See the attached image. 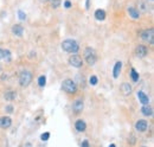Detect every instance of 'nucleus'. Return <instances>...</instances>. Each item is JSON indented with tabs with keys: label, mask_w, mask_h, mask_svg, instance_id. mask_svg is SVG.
Returning <instances> with one entry per match:
<instances>
[{
	"label": "nucleus",
	"mask_w": 154,
	"mask_h": 147,
	"mask_svg": "<svg viewBox=\"0 0 154 147\" xmlns=\"http://www.w3.org/2000/svg\"><path fill=\"white\" fill-rule=\"evenodd\" d=\"M120 90H121V94L125 96H128L132 93V87L129 85V83H122L121 87H120Z\"/></svg>",
	"instance_id": "9"
},
{
	"label": "nucleus",
	"mask_w": 154,
	"mask_h": 147,
	"mask_svg": "<svg viewBox=\"0 0 154 147\" xmlns=\"http://www.w3.org/2000/svg\"><path fill=\"white\" fill-rule=\"evenodd\" d=\"M95 18H96L97 20H105L106 19V12H105V10H101V8L96 10L95 11Z\"/></svg>",
	"instance_id": "15"
},
{
	"label": "nucleus",
	"mask_w": 154,
	"mask_h": 147,
	"mask_svg": "<svg viewBox=\"0 0 154 147\" xmlns=\"http://www.w3.org/2000/svg\"><path fill=\"white\" fill-rule=\"evenodd\" d=\"M59 5H61V0H51V6L54 8L59 7Z\"/></svg>",
	"instance_id": "23"
},
{
	"label": "nucleus",
	"mask_w": 154,
	"mask_h": 147,
	"mask_svg": "<svg viewBox=\"0 0 154 147\" xmlns=\"http://www.w3.org/2000/svg\"><path fill=\"white\" fill-rule=\"evenodd\" d=\"M5 110H6L7 113H12V112H13V107H12V106H7Z\"/></svg>",
	"instance_id": "28"
},
{
	"label": "nucleus",
	"mask_w": 154,
	"mask_h": 147,
	"mask_svg": "<svg viewBox=\"0 0 154 147\" xmlns=\"http://www.w3.org/2000/svg\"><path fill=\"white\" fill-rule=\"evenodd\" d=\"M75 128H76L78 132H84L85 128H87V125H85L84 121L78 120V121H76V123H75Z\"/></svg>",
	"instance_id": "16"
},
{
	"label": "nucleus",
	"mask_w": 154,
	"mask_h": 147,
	"mask_svg": "<svg viewBox=\"0 0 154 147\" xmlns=\"http://www.w3.org/2000/svg\"><path fill=\"white\" fill-rule=\"evenodd\" d=\"M4 58V50L0 48V60H3Z\"/></svg>",
	"instance_id": "30"
},
{
	"label": "nucleus",
	"mask_w": 154,
	"mask_h": 147,
	"mask_svg": "<svg viewBox=\"0 0 154 147\" xmlns=\"http://www.w3.org/2000/svg\"><path fill=\"white\" fill-rule=\"evenodd\" d=\"M135 128H136V131L138 132H146L147 131V128H148V123L146 120H139L138 122L135 123Z\"/></svg>",
	"instance_id": "8"
},
{
	"label": "nucleus",
	"mask_w": 154,
	"mask_h": 147,
	"mask_svg": "<svg viewBox=\"0 0 154 147\" xmlns=\"http://www.w3.org/2000/svg\"><path fill=\"white\" fill-rule=\"evenodd\" d=\"M141 113H142L145 116H151V115L153 114V110H152V108L147 104V106H144V107L141 108Z\"/></svg>",
	"instance_id": "18"
},
{
	"label": "nucleus",
	"mask_w": 154,
	"mask_h": 147,
	"mask_svg": "<svg viewBox=\"0 0 154 147\" xmlns=\"http://www.w3.org/2000/svg\"><path fill=\"white\" fill-rule=\"evenodd\" d=\"M138 97L140 100V102L144 104V106H147L149 103V97L144 93V91H138Z\"/></svg>",
	"instance_id": "13"
},
{
	"label": "nucleus",
	"mask_w": 154,
	"mask_h": 147,
	"mask_svg": "<svg viewBox=\"0 0 154 147\" xmlns=\"http://www.w3.org/2000/svg\"><path fill=\"white\" fill-rule=\"evenodd\" d=\"M69 64L72 65L74 68H81L83 62H82V58L78 56V55H72V56L69 57Z\"/></svg>",
	"instance_id": "6"
},
{
	"label": "nucleus",
	"mask_w": 154,
	"mask_h": 147,
	"mask_svg": "<svg viewBox=\"0 0 154 147\" xmlns=\"http://www.w3.org/2000/svg\"><path fill=\"white\" fill-rule=\"evenodd\" d=\"M121 68H122V62H116L114 65V70H113V76L114 78H117L120 76V72H121Z\"/></svg>",
	"instance_id": "11"
},
{
	"label": "nucleus",
	"mask_w": 154,
	"mask_h": 147,
	"mask_svg": "<svg viewBox=\"0 0 154 147\" xmlns=\"http://www.w3.org/2000/svg\"><path fill=\"white\" fill-rule=\"evenodd\" d=\"M82 147H90V145H89V142H88L87 140H84V141L82 142Z\"/></svg>",
	"instance_id": "29"
},
{
	"label": "nucleus",
	"mask_w": 154,
	"mask_h": 147,
	"mask_svg": "<svg viewBox=\"0 0 154 147\" xmlns=\"http://www.w3.org/2000/svg\"><path fill=\"white\" fill-rule=\"evenodd\" d=\"M147 52H148V50L145 45H139L136 48V56L138 57H145L147 55Z\"/></svg>",
	"instance_id": "12"
},
{
	"label": "nucleus",
	"mask_w": 154,
	"mask_h": 147,
	"mask_svg": "<svg viewBox=\"0 0 154 147\" xmlns=\"http://www.w3.org/2000/svg\"><path fill=\"white\" fill-rule=\"evenodd\" d=\"M11 125H12L11 118H8V116L0 118V127H1V128H8Z\"/></svg>",
	"instance_id": "10"
},
{
	"label": "nucleus",
	"mask_w": 154,
	"mask_h": 147,
	"mask_svg": "<svg viewBox=\"0 0 154 147\" xmlns=\"http://www.w3.org/2000/svg\"><path fill=\"white\" fill-rule=\"evenodd\" d=\"M64 7L65 8H70L71 7V1H69V0H65V1H64Z\"/></svg>",
	"instance_id": "27"
},
{
	"label": "nucleus",
	"mask_w": 154,
	"mask_h": 147,
	"mask_svg": "<svg viewBox=\"0 0 154 147\" xmlns=\"http://www.w3.org/2000/svg\"><path fill=\"white\" fill-rule=\"evenodd\" d=\"M18 17H19V19H20V20H25L26 14H25L24 11H18Z\"/></svg>",
	"instance_id": "25"
},
{
	"label": "nucleus",
	"mask_w": 154,
	"mask_h": 147,
	"mask_svg": "<svg viewBox=\"0 0 154 147\" xmlns=\"http://www.w3.org/2000/svg\"><path fill=\"white\" fill-rule=\"evenodd\" d=\"M128 13L133 19H139V17H140V12L134 7H128Z\"/></svg>",
	"instance_id": "17"
},
{
	"label": "nucleus",
	"mask_w": 154,
	"mask_h": 147,
	"mask_svg": "<svg viewBox=\"0 0 154 147\" xmlns=\"http://www.w3.org/2000/svg\"><path fill=\"white\" fill-rule=\"evenodd\" d=\"M87 8H89V0H87Z\"/></svg>",
	"instance_id": "31"
},
{
	"label": "nucleus",
	"mask_w": 154,
	"mask_h": 147,
	"mask_svg": "<svg viewBox=\"0 0 154 147\" xmlns=\"http://www.w3.org/2000/svg\"><path fill=\"white\" fill-rule=\"evenodd\" d=\"M45 83H46V77H45V76H40V77L38 78V85H39V87H44Z\"/></svg>",
	"instance_id": "22"
},
{
	"label": "nucleus",
	"mask_w": 154,
	"mask_h": 147,
	"mask_svg": "<svg viewBox=\"0 0 154 147\" xmlns=\"http://www.w3.org/2000/svg\"><path fill=\"white\" fill-rule=\"evenodd\" d=\"M4 96H5V100H7V101H12V100L15 99L17 93H15V91H12V90H8V91H6V93H5Z\"/></svg>",
	"instance_id": "19"
},
{
	"label": "nucleus",
	"mask_w": 154,
	"mask_h": 147,
	"mask_svg": "<svg viewBox=\"0 0 154 147\" xmlns=\"http://www.w3.org/2000/svg\"><path fill=\"white\" fill-rule=\"evenodd\" d=\"M144 147H145V146H144Z\"/></svg>",
	"instance_id": "36"
},
{
	"label": "nucleus",
	"mask_w": 154,
	"mask_h": 147,
	"mask_svg": "<svg viewBox=\"0 0 154 147\" xmlns=\"http://www.w3.org/2000/svg\"><path fill=\"white\" fill-rule=\"evenodd\" d=\"M63 90L65 91V93H68V94H75L76 91H77V87H76V83L72 81V80H70V78H68V80H65L64 82H63Z\"/></svg>",
	"instance_id": "4"
},
{
	"label": "nucleus",
	"mask_w": 154,
	"mask_h": 147,
	"mask_svg": "<svg viewBox=\"0 0 154 147\" xmlns=\"http://www.w3.org/2000/svg\"><path fill=\"white\" fill-rule=\"evenodd\" d=\"M12 32H13V34H15V36H18V37H22L23 36V33H24V27L22 26V25H14L13 27H12Z\"/></svg>",
	"instance_id": "14"
},
{
	"label": "nucleus",
	"mask_w": 154,
	"mask_h": 147,
	"mask_svg": "<svg viewBox=\"0 0 154 147\" xmlns=\"http://www.w3.org/2000/svg\"><path fill=\"white\" fill-rule=\"evenodd\" d=\"M83 108H84V103H83V100H81V99H77V100L72 103V110H74L76 114L81 113L82 110H83Z\"/></svg>",
	"instance_id": "7"
},
{
	"label": "nucleus",
	"mask_w": 154,
	"mask_h": 147,
	"mask_svg": "<svg viewBox=\"0 0 154 147\" xmlns=\"http://www.w3.org/2000/svg\"><path fill=\"white\" fill-rule=\"evenodd\" d=\"M32 81V74L27 70H23L19 75V84L22 87H27Z\"/></svg>",
	"instance_id": "3"
},
{
	"label": "nucleus",
	"mask_w": 154,
	"mask_h": 147,
	"mask_svg": "<svg viewBox=\"0 0 154 147\" xmlns=\"http://www.w3.org/2000/svg\"><path fill=\"white\" fill-rule=\"evenodd\" d=\"M0 70H1V65H0Z\"/></svg>",
	"instance_id": "34"
},
{
	"label": "nucleus",
	"mask_w": 154,
	"mask_h": 147,
	"mask_svg": "<svg viewBox=\"0 0 154 147\" xmlns=\"http://www.w3.org/2000/svg\"><path fill=\"white\" fill-rule=\"evenodd\" d=\"M130 77H132L133 82H138L139 81V74L135 71V69H132L130 70Z\"/></svg>",
	"instance_id": "20"
},
{
	"label": "nucleus",
	"mask_w": 154,
	"mask_h": 147,
	"mask_svg": "<svg viewBox=\"0 0 154 147\" xmlns=\"http://www.w3.org/2000/svg\"><path fill=\"white\" fill-rule=\"evenodd\" d=\"M49 138H50V133H49V132H46V133H44V134L40 135V139H42L43 141H46Z\"/></svg>",
	"instance_id": "26"
},
{
	"label": "nucleus",
	"mask_w": 154,
	"mask_h": 147,
	"mask_svg": "<svg viewBox=\"0 0 154 147\" xmlns=\"http://www.w3.org/2000/svg\"><path fill=\"white\" fill-rule=\"evenodd\" d=\"M3 60H5L6 62H10L11 61V52L8 50H4V58Z\"/></svg>",
	"instance_id": "21"
},
{
	"label": "nucleus",
	"mask_w": 154,
	"mask_h": 147,
	"mask_svg": "<svg viewBox=\"0 0 154 147\" xmlns=\"http://www.w3.org/2000/svg\"><path fill=\"white\" fill-rule=\"evenodd\" d=\"M84 58L89 65H94L96 63V52L91 48H87L84 50Z\"/></svg>",
	"instance_id": "2"
},
{
	"label": "nucleus",
	"mask_w": 154,
	"mask_h": 147,
	"mask_svg": "<svg viewBox=\"0 0 154 147\" xmlns=\"http://www.w3.org/2000/svg\"><path fill=\"white\" fill-rule=\"evenodd\" d=\"M42 3H46V1H49V0H40Z\"/></svg>",
	"instance_id": "32"
},
{
	"label": "nucleus",
	"mask_w": 154,
	"mask_h": 147,
	"mask_svg": "<svg viewBox=\"0 0 154 147\" xmlns=\"http://www.w3.org/2000/svg\"><path fill=\"white\" fill-rule=\"evenodd\" d=\"M152 1H153V0H152Z\"/></svg>",
	"instance_id": "35"
},
{
	"label": "nucleus",
	"mask_w": 154,
	"mask_h": 147,
	"mask_svg": "<svg viewBox=\"0 0 154 147\" xmlns=\"http://www.w3.org/2000/svg\"><path fill=\"white\" fill-rule=\"evenodd\" d=\"M97 81H98V80H97L96 76H91V77L89 78V82H90L91 85H96V84H97Z\"/></svg>",
	"instance_id": "24"
},
{
	"label": "nucleus",
	"mask_w": 154,
	"mask_h": 147,
	"mask_svg": "<svg viewBox=\"0 0 154 147\" xmlns=\"http://www.w3.org/2000/svg\"><path fill=\"white\" fill-rule=\"evenodd\" d=\"M141 38H142L144 42L149 43V44H153L154 43V31H153V29L142 31L141 32Z\"/></svg>",
	"instance_id": "5"
},
{
	"label": "nucleus",
	"mask_w": 154,
	"mask_h": 147,
	"mask_svg": "<svg viewBox=\"0 0 154 147\" xmlns=\"http://www.w3.org/2000/svg\"><path fill=\"white\" fill-rule=\"evenodd\" d=\"M109 147H116V146H115V145H114V144H111V145H110V146H109Z\"/></svg>",
	"instance_id": "33"
},
{
	"label": "nucleus",
	"mask_w": 154,
	"mask_h": 147,
	"mask_svg": "<svg viewBox=\"0 0 154 147\" xmlns=\"http://www.w3.org/2000/svg\"><path fill=\"white\" fill-rule=\"evenodd\" d=\"M62 49L66 52H71V53H76L78 50H79V46H78V43L74 39H66L62 43Z\"/></svg>",
	"instance_id": "1"
}]
</instances>
